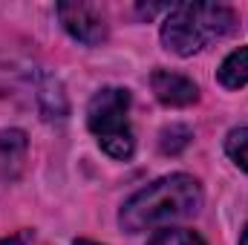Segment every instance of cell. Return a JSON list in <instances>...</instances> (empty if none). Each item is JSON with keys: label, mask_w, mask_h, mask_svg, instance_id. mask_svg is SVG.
Segmentation results:
<instances>
[{"label": "cell", "mask_w": 248, "mask_h": 245, "mask_svg": "<svg viewBox=\"0 0 248 245\" xmlns=\"http://www.w3.org/2000/svg\"><path fill=\"white\" fill-rule=\"evenodd\" d=\"M202 208V187L187 173L162 176L153 184L141 187L124 202L119 222L127 234L153 231L170 225L176 219H187Z\"/></svg>", "instance_id": "6da1fadb"}, {"label": "cell", "mask_w": 248, "mask_h": 245, "mask_svg": "<svg viewBox=\"0 0 248 245\" xmlns=\"http://www.w3.org/2000/svg\"><path fill=\"white\" fill-rule=\"evenodd\" d=\"M237 26V15L225 3H176L162 23V44L173 55H193L222 41Z\"/></svg>", "instance_id": "7a4b0ae2"}, {"label": "cell", "mask_w": 248, "mask_h": 245, "mask_svg": "<svg viewBox=\"0 0 248 245\" xmlns=\"http://www.w3.org/2000/svg\"><path fill=\"white\" fill-rule=\"evenodd\" d=\"M127 113H130V92L124 87L98 90L87 107V127L98 138L101 150L113 159H130L136 147Z\"/></svg>", "instance_id": "3957f363"}, {"label": "cell", "mask_w": 248, "mask_h": 245, "mask_svg": "<svg viewBox=\"0 0 248 245\" xmlns=\"http://www.w3.org/2000/svg\"><path fill=\"white\" fill-rule=\"evenodd\" d=\"M58 17H61L63 29L87 46H98L107 41V20L95 3H84V0L58 3Z\"/></svg>", "instance_id": "277c9868"}, {"label": "cell", "mask_w": 248, "mask_h": 245, "mask_svg": "<svg viewBox=\"0 0 248 245\" xmlns=\"http://www.w3.org/2000/svg\"><path fill=\"white\" fill-rule=\"evenodd\" d=\"M150 87L156 92V98L165 104V107H190L199 101V87L179 75V72H168V69H156L150 75Z\"/></svg>", "instance_id": "5b68a950"}, {"label": "cell", "mask_w": 248, "mask_h": 245, "mask_svg": "<svg viewBox=\"0 0 248 245\" xmlns=\"http://www.w3.org/2000/svg\"><path fill=\"white\" fill-rule=\"evenodd\" d=\"M26 150H29V141L23 130H0V173L17 176L26 159Z\"/></svg>", "instance_id": "8992f818"}, {"label": "cell", "mask_w": 248, "mask_h": 245, "mask_svg": "<svg viewBox=\"0 0 248 245\" xmlns=\"http://www.w3.org/2000/svg\"><path fill=\"white\" fill-rule=\"evenodd\" d=\"M217 78H219V84L228 87V90H240V87H246L248 84V46L234 49V52L222 61L219 72H217Z\"/></svg>", "instance_id": "52a82bcc"}, {"label": "cell", "mask_w": 248, "mask_h": 245, "mask_svg": "<svg viewBox=\"0 0 248 245\" xmlns=\"http://www.w3.org/2000/svg\"><path fill=\"white\" fill-rule=\"evenodd\" d=\"M38 101H41V110L46 119H63L66 116V95H63L61 84L55 78H46L41 84V92H38Z\"/></svg>", "instance_id": "ba28073f"}, {"label": "cell", "mask_w": 248, "mask_h": 245, "mask_svg": "<svg viewBox=\"0 0 248 245\" xmlns=\"http://www.w3.org/2000/svg\"><path fill=\"white\" fill-rule=\"evenodd\" d=\"M190 138H193V133L187 130L185 124H170L159 136V150L168 153V156H176V153H182L187 144H190Z\"/></svg>", "instance_id": "9c48e42d"}, {"label": "cell", "mask_w": 248, "mask_h": 245, "mask_svg": "<svg viewBox=\"0 0 248 245\" xmlns=\"http://www.w3.org/2000/svg\"><path fill=\"white\" fill-rule=\"evenodd\" d=\"M225 153L234 159L237 168H243L248 173V127H237L228 133L225 138Z\"/></svg>", "instance_id": "30bf717a"}, {"label": "cell", "mask_w": 248, "mask_h": 245, "mask_svg": "<svg viewBox=\"0 0 248 245\" xmlns=\"http://www.w3.org/2000/svg\"><path fill=\"white\" fill-rule=\"evenodd\" d=\"M150 245H205V240L185 228H165L150 240Z\"/></svg>", "instance_id": "8fae6325"}, {"label": "cell", "mask_w": 248, "mask_h": 245, "mask_svg": "<svg viewBox=\"0 0 248 245\" xmlns=\"http://www.w3.org/2000/svg\"><path fill=\"white\" fill-rule=\"evenodd\" d=\"M0 245H26V234H20V237H6V240H0Z\"/></svg>", "instance_id": "7c38bea8"}, {"label": "cell", "mask_w": 248, "mask_h": 245, "mask_svg": "<svg viewBox=\"0 0 248 245\" xmlns=\"http://www.w3.org/2000/svg\"><path fill=\"white\" fill-rule=\"evenodd\" d=\"M72 245H98V243H93V240H75Z\"/></svg>", "instance_id": "4fadbf2b"}, {"label": "cell", "mask_w": 248, "mask_h": 245, "mask_svg": "<svg viewBox=\"0 0 248 245\" xmlns=\"http://www.w3.org/2000/svg\"><path fill=\"white\" fill-rule=\"evenodd\" d=\"M240 245H248V228H246V234H243V240H240Z\"/></svg>", "instance_id": "5bb4252c"}]
</instances>
